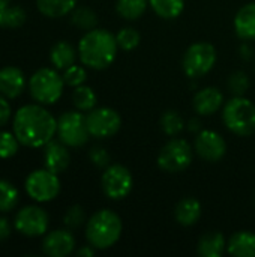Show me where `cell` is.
I'll list each match as a JSON object with an SVG mask.
<instances>
[{
	"mask_svg": "<svg viewBox=\"0 0 255 257\" xmlns=\"http://www.w3.org/2000/svg\"><path fill=\"white\" fill-rule=\"evenodd\" d=\"M9 119H11V105L8 102V98H5L0 93V128H3Z\"/></svg>",
	"mask_w": 255,
	"mask_h": 257,
	"instance_id": "cell-37",
	"label": "cell"
},
{
	"mask_svg": "<svg viewBox=\"0 0 255 257\" xmlns=\"http://www.w3.org/2000/svg\"><path fill=\"white\" fill-rule=\"evenodd\" d=\"M71 21L78 29L87 32V30H92V29L96 27L98 15H96V12L93 9H90L87 6H80V8H75L71 12Z\"/></svg>",
	"mask_w": 255,
	"mask_h": 257,
	"instance_id": "cell-27",
	"label": "cell"
},
{
	"mask_svg": "<svg viewBox=\"0 0 255 257\" xmlns=\"http://www.w3.org/2000/svg\"><path fill=\"white\" fill-rule=\"evenodd\" d=\"M75 48L68 41H57L50 50V62L56 69H66L75 63L77 59Z\"/></svg>",
	"mask_w": 255,
	"mask_h": 257,
	"instance_id": "cell-22",
	"label": "cell"
},
{
	"mask_svg": "<svg viewBox=\"0 0 255 257\" xmlns=\"http://www.w3.org/2000/svg\"><path fill=\"white\" fill-rule=\"evenodd\" d=\"M26 87L24 72L12 65L3 66L0 69V93L8 99L18 98Z\"/></svg>",
	"mask_w": 255,
	"mask_h": 257,
	"instance_id": "cell-15",
	"label": "cell"
},
{
	"mask_svg": "<svg viewBox=\"0 0 255 257\" xmlns=\"http://www.w3.org/2000/svg\"><path fill=\"white\" fill-rule=\"evenodd\" d=\"M89 158H90L92 164L96 166L98 169H107L110 166V161H111V157L107 152V149H104L101 146L92 148L89 152Z\"/></svg>",
	"mask_w": 255,
	"mask_h": 257,
	"instance_id": "cell-36",
	"label": "cell"
},
{
	"mask_svg": "<svg viewBox=\"0 0 255 257\" xmlns=\"http://www.w3.org/2000/svg\"><path fill=\"white\" fill-rule=\"evenodd\" d=\"M198 130H200V120L191 119L189 120V131H198Z\"/></svg>",
	"mask_w": 255,
	"mask_h": 257,
	"instance_id": "cell-42",
	"label": "cell"
},
{
	"mask_svg": "<svg viewBox=\"0 0 255 257\" xmlns=\"http://www.w3.org/2000/svg\"><path fill=\"white\" fill-rule=\"evenodd\" d=\"M9 5H11V0H0V27L3 24V17H5Z\"/></svg>",
	"mask_w": 255,
	"mask_h": 257,
	"instance_id": "cell-40",
	"label": "cell"
},
{
	"mask_svg": "<svg viewBox=\"0 0 255 257\" xmlns=\"http://www.w3.org/2000/svg\"><path fill=\"white\" fill-rule=\"evenodd\" d=\"M20 202V193L14 184L6 179H0V212H9L17 208Z\"/></svg>",
	"mask_w": 255,
	"mask_h": 257,
	"instance_id": "cell-28",
	"label": "cell"
},
{
	"mask_svg": "<svg viewBox=\"0 0 255 257\" xmlns=\"http://www.w3.org/2000/svg\"><path fill=\"white\" fill-rule=\"evenodd\" d=\"M24 188L30 199H33L38 203H47L59 196L62 185L57 173H53L44 167L33 170L26 178Z\"/></svg>",
	"mask_w": 255,
	"mask_h": 257,
	"instance_id": "cell-8",
	"label": "cell"
},
{
	"mask_svg": "<svg viewBox=\"0 0 255 257\" xmlns=\"http://www.w3.org/2000/svg\"><path fill=\"white\" fill-rule=\"evenodd\" d=\"M86 221V214H84V209L80 206V205H74L71 206L65 217H63V223L68 229H78L80 226H83Z\"/></svg>",
	"mask_w": 255,
	"mask_h": 257,
	"instance_id": "cell-35",
	"label": "cell"
},
{
	"mask_svg": "<svg viewBox=\"0 0 255 257\" xmlns=\"http://www.w3.org/2000/svg\"><path fill=\"white\" fill-rule=\"evenodd\" d=\"M254 197H255V196H254Z\"/></svg>",
	"mask_w": 255,
	"mask_h": 257,
	"instance_id": "cell-43",
	"label": "cell"
},
{
	"mask_svg": "<svg viewBox=\"0 0 255 257\" xmlns=\"http://www.w3.org/2000/svg\"><path fill=\"white\" fill-rule=\"evenodd\" d=\"M78 0H36L38 11L47 18H60L77 8Z\"/></svg>",
	"mask_w": 255,
	"mask_h": 257,
	"instance_id": "cell-23",
	"label": "cell"
},
{
	"mask_svg": "<svg viewBox=\"0 0 255 257\" xmlns=\"http://www.w3.org/2000/svg\"><path fill=\"white\" fill-rule=\"evenodd\" d=\"M228 89L234 96H243L249 89V77L243 71H236L228 78Z\"/></svg>",
	"mask_w": 255,
	"mask_h": 257,
	"instance_id": "cell-33",
	"label": "cell"
},
{
	"mask_svg": "<svg viewBox=\"0 0 255 257\" xmlns=\"http://www.w3.org/2000/svg\"><path fill=\"white\" fill-rule=\"evenodd\" d=\"M50 224L48 214L39 206H24L15 215L14 227L27 238H38L47 233Z\"/></svg>",
	"mask_w": 255,
	"mask_h": 257,
	"instance_id": "cell-12",
	"label": "cell"
},
{
	"mask_svg": "<svg viewBox=\"0 0 255 257\" xmlns=\"http://www.w3.org/2000/svg\"><path fill=\"white\" fill-rule=\"evenodd\" d=\"M116 41H117L119 48H122L125 51H131L138 47L141 36H140L138 30H135L134 27H123L116 33Z\"/></svg>",
	"mask_w": 255,
	"mask_h": 257,
	"instance_id": "cell-30",
	"label": "cell"
},
{
	"mask_svg": "<svg viewBox=\"0 0 255 257\" xmlns=\"http://www.w3.org/2000/svg\"><path fill=\"white\" fill-rule=\"evenodd\" d=\"M95 254V248L89 244V245H84V247H81L78 251H77V256L80 257H92Z\"/></svg>",
	"mask_w": 255,
	"mask_h": 257,
	"instance_id": "cell-39",
	"label": "cell"
},
{
	"mask_svg": "<svg viewBox=\"0 0 255 257\" xmlns=\"http://www.w3.org/2000/svg\"><path fill=\"white\" fill-rule=\"evenodd\" d=\"M251 48L248 47V45H242V48H240V54H242V57H245V59H249L252 54H251Z\"/></svg>",
	"mask_w": 255,
	"mask_h": 257,
	"instance_id": "cell-41",
	"label": "cell"
},
{
	"mask_svg": "<svg viewBox=\"0 0 255 257\" xmlns=\"http://www.w3.org/2000/svg\"><path fill=\"white\" fill-rule=\"evenodd\" d=\"M65 89L63 75L53 68H41L29 80V92L32 98L42 105L56 104Z\"/></svg>",
	"mask_w": 255,
	"mask_h": 257,
	"instance_id": "cell-5",
	"label": "cell"
},
{
	"mask_svg": "<svg viewBox=\"0 0 255 257\" xmlns=\"http://www.w3.org/2000/svg\"><path fill=\"white\" fill-rule=\"evenodd\" d=\"M149 0H117L116 11L117 14L129 21L138 20L147 9Z\"/></svg>",
	"mask_w": 255,
	"mask_h": 257,
	"instance_id": "cell-26",
	"label": "cell"
},
{
	"mask_svg": "<svg viewBox=\"0 0 255 257\" xmlns=\"http://www.w3.org/2000/svg\"><path fill=\"white\" fill-rule=\"evenodd\" d=\"M149 6L158 17L164 20H174L182 15L185 0H149Z\"/></svg>",
	"mask_w": 255,
	"mask_h": 257,
	"instance_id": "cell-24",
	"label": "cell"
},
{
	"mask_svg": "<svg viewBox=\"0 0 255 257\" xmlns=\"http://www.w3.org/2000/svg\"><path fill=\"white\" fill-rule=\"evenodd\" d=\"M11 236V226L5 217H0V242L6 241Z\"/></svg>",
	"mask_w": 255,
	"mask_h": 257,
	"instance_id": "cell-38",
	"label": "cell"
},
{
	"mask_svg": "<svg viewBox=\"0 0 255 257\" xmlns=\"http://www.w3.org/2000/svg\"><path fill=\"white\" fill-rule=\"evenodd\" d=\"M234 30L240 39H255V2L242 6L234 15Z\"/></svg>",
	"mask_w": 255,
	"mask_h": 257,
	"instance_id": "cell-18",
	"label": "cell"
},
{
	"mask_svg": "<svg viewBox=\"0 0 255 257\" xmlns=\"http://www.w3.org/2000/svg\"><path fill=\"white\" fill-rule=\"evenodd\" d=\"M216 63V48L209 42H195L189 45L182 59V68L191 78L203 77Z\"/></svg>",
	"mask_w": 255,
	"mask_h": 257,
	"instance_id": "cell-9",
	"label": "cell"
},
{
	"mask_svg": "<svg viewBox=\"0 0 255 257\" xmlns=\"http://www.w3.org/2000/svg\"><path fill=\"white\" fill-rule=\"evenodd\" d=\"M44 164L45 169H48L53 173H63L71 163V155L68 151V146L63 145L60 140L54 142L51 140L44 146Z\"/></svg>",
	"mask_w": 255,
	"mask_h": 257,
	"instance_id": "cell-16",
	"label": "cell"
},
{
	"mask_svg": "<svg viewBox=\"0 0 255 257\" xmlns=\"http://www.w3.org/2000/svg\"><path fill=\"white\" fill-rule=\"evenodd\" d=\"M222 102H224L222 92L219 89L213 87V86H209V87H204V89L198 90L194 95V99H192L194 110L201 116L215 114L221 108Z\"/></svg>",
	"mask_w": 255,
	"mask_h": 257,
	"instance_id": "cell-17",
	"label": "cell"
},
{
	"mask_svg": "<svg viewBox=\"0 0 255 257\" xmlns=\"http://www.w3.org/2000/svg\"><path fill=\"white\" fill-rule=\"evenodd\" d=\"M20 142L15 137L14 133L9 131H0V158L2 160H8L12 158L14 155H17L18 149H20Z\"/></svg>",
	"mask_w": 255,
	"mask_h": 257,
	"instance_id": "cell-31",
	"label": "cell"
},
{
	"mask_svg": "<svg viewBox=\"0 0 255 257\" xmlns=\"http://www.w3.org/2000/svg\"><path fill=\"white\" fill-rule=\"evenodd\" d=\"M98 102V96L95 93V90L89 86H77L74 87L72 92V104L77 110L80 111H90L96 107Z\"/></svg>",
	"mask_w": 255,
	"mask_h": 257,
	"instance_id": "cell-25",
	"label": "cell"
},
{
	"mask_svg": "<svg viewBox=\"0 0 255 257\" xmlns=\"http://www.w3.org/2000/svg\"><path fill=\"white\" fill-rule=\"evenodd\" d=\"M57 137L68 148H81L87 143L90 133L86 116L80 110L65 111L57 119Z\"/></svg>",
	"mask_w": 255,
	"mask_h": 257,
	"instance_id": "cell-6",
	"label": "cell"
},
{
	"mask_svg": "<svg viewBox=\"0 0 255 257\" xmlns=\"http://www.w3.org/2000/svg\"><path fill=\"white\" fill-rule=\"evenodd\" d=\"M75 248V238L68 229L53 230L42 241V251L50 257L69 256Z\"/></svg>",
	"mask_w": 255,
	"mask_h": 257,
	"instance_id": "cell-14",
	"label": "cell"
},
{
	"mask_svg": "<svg viewBox=\"0 0 255 257\" xmlns=\"http://www.w3.org/2000/svg\"><path fill=\"white\" fill-rule=\"evenodd\" d=\"M87 130L95 139H108L116 136L122 128L120 114L110 107H95L86 114Z\"/></svg>",
	"mask_w": 255,
	"mask_h": 257,
	"instance_id": "cell-11",
	"label": "cell"
},
{
	"mask_svg": "<svg viewBox=\"0 0 255 257\" xmlns=\"http://www.w3.org/2000/svg\"><path fill=\"white\" fill-rule=\"evenodd\" d=\"M116 35L105 29L87 30L78 42V56L86 68L102 71L108 68L117 54Z\"/></svg>",
	"mask_w": 255,
	"mask_h": 257,
	"instance_id": "cell-2",
	"label": "cell"
},
{
	"mask_svg": "<svg viewBox=\"0 0 255 257\" xmlns=\"http://www.w3.org/2000/svg\"><path fill=\"white\" fill-rule=\"evenodd\" d=\"M195 152L200 158L209 163H218L227 152V143L224 137L213 130H203L195 137Z\"/></svg>",
	"mask_w": 255,
	"mask_h": 257,
	"instance_id": "cell-13",
	"label": "cell"
},
{
	"mask_svg": "<svg viewBox=\"0 0 255 257\" xmlns=\"http://www.w3.org/2000/svg\"><path fill=\"white\" fill-rule=\"evenodd\" d=\"M174 217L180 226H185V227L194 226L198 223V220L201 217V203L195 197L182 199L176 205Z\"/></svg>",
	"mask_w": 255,
	"mask_h": 257,
	"instance_id": "cell-20",
	"label": "cell"
},
{
	"mask_svg": "<svg viewBox=\"0 0 255 257\" xmlns=\"http://www.w3.org/2000/svg\"><path fill=\"white\" fill-rule=\"evenodd\" d=\"M101 187L110 200H123L132 191L134 178L125 166L110 164L102 173Z\"/></svg>",
	"mask_w": 255,
	"mask_h": 257,
	"instance_id": "cell-10",
	"label": "cell"
},
{
	"mask_svg": "<svg viewBox=\"0 0 255 257\" xmlns=\"http://www.w3.org/2000/svg\"><path fill=\"white\" fill-rule=\"evenodd\" d=\"M26 18H27V15H26L24 8H21L18 5L9 6L5 17H3L2 27H5V29H18L26 23Z\"/></svg>",
	"mask_w": 255,
	"mask_h": 257,
	"instance_id": "cell-32",
	"label": "cell"
},
{
	"mask_svg": "<svg viewBox=\"0 0 255 257\" xmlns=\"http://www.w3.org/2000/svg\"><path fill=\"white\" fill-rule=\"evenodd\" d=\"M197 251L201 257H221L227 251V241L221 232H209L200 238Z\"/></svg>",
	"mask_w": 255,
	"mask_h": 257,
	"instance_id": "cell-21",
	"label": "cell"
},
{
	"mask_svg": "<svg viewBox=\"0 0 255 257\" xmlns=\"http://www.w3.org/2000/svg\"><path fill=\"white\" fill-rule=\"evenodd\" d=\"M12 133L26 148H44L57 134V120L42 104H26L14 116Z\"/></svg>",
	"mask_w": 255,
	"mask_h": 257,
	"instance_id": "cell-1",
	"label": "cell"
},
{
	"mask_svg": "<svg viewBox=\"0 0 255 257\" xmlns=\"http://www.w3.org/2000/svg\"><path fill=\"white\" fill-rule=\"evenodd\" d=\"M183 126H185L183 117L176 110H167L161 117V128L170 137H174V136L180 134Z\"/></svg>",
	"mask_w": 255,
	"mask_h": 257,
	"instance_id": "cell-29",
	"label": "cell"
},
{
	"mask_svg": "<svg viewBox=\"0 0 255 257\" xmlns=\"http://www.w3.org/2000/svg\"><path fill=\"white\" fill-rule=\"evenodd\" d=\"M227 253L234 257H255V233L242 230L230 236Z\"/></svg>",
	"mask_w": 255,
	"mask_h": 257,
	"instance_id": "cell-19",
	"label": "cell"
},
{
	"mask_svg": "<svg viewBox=\"0 0 255 257\" xmlns=\"http://www.w3.org/2000/svg\"><path fill=\"white\" fill-rule=\"evenodd\" d=\"M122 218L110 209H99L86 224V239L95 250L111 248L122 236Z\"/></svg>",
	"mask_w": 255,
	"mask_h": 257,
	"instance_id": "cell-3",
	"label": "cell"
},
{
	"mask_svg": "<svg viewBox=\"0 0 255 257\" xmlns=\"http://www.w3.org/2000/svg\"><path fill=\"white\" fill-rule=\"evenodd\" d=\"M63 80H65V84L69 86V87H77V86H81L86 83L87 80V72L83 66L80 65H72L69 68L65 69L63 72Z\"/></svg>",
	"mask_w": 255,
	"mask_h": 257,
	"instance_id": "cell-34",
	"label": "cell"
},
{
	"mask_svg": "<svg viewBox=\"0 0 255 257\" xmlns=\"http://www.w3.org/2000/svg\"><path fill=\"white\" fill-rule=\"evenodd\" d=\"M192 158V146L183 139H173L159 151L156 161L161 170L167 173H180L191 166Z\"/></svg>",
	"mask_w": 255,
	"mask_h": 257,
	"instance_id": "cell-7",
	"label": "cell"
},
{
	"mask_svg": "<svg viewBox=\"0 0 255 257\" xmlns=\"http://www.w3.org/2000/svg\"><path fill=\"white\" fill-rule=\"evenodd\" d=\"M222 120L228 131L239 137H248L255 133V105L245 96H234L225 102Z\"/></svg>",
	"mask_w": 255,
	"mask_h": 257,
	"instance_id": "cell-4",
	"label": "cell"
}]
</instances>
